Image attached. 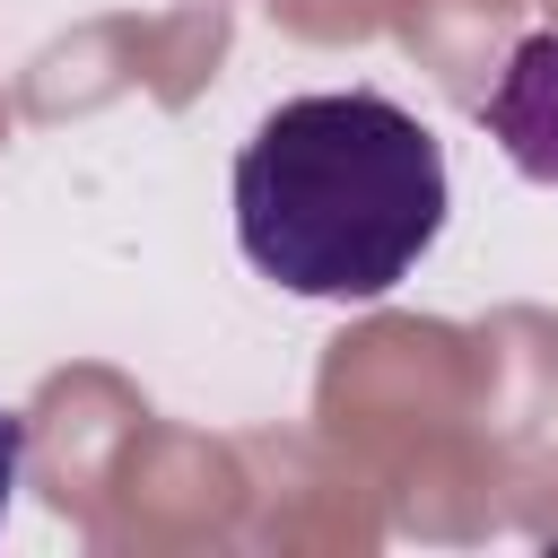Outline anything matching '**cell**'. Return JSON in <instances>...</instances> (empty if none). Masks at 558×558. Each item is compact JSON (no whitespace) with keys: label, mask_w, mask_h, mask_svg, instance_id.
<instances>
[{"label":"cell","mask_w":558,"mask_h":558,"mask_svg":"<svg viewBox=\"0 0 558 558\" xmlns=\"http://www.w3.org/2000/svg\"><path fill=\"white\" fill-rule=\"evenodd\" d=\"M445 209L453 183L436 131L375 87L288 96L235 148V244L288 296H392L445 235Z\"/></svg>","instance_id":"cell-1"},{"label":"cell","mask_w":558,"mask_h":558,"mask_svg":"<svg viewBox=\"0 0 558 558\" xmlns=\"http://www.w3.org/2000/svg\"><path fill=\"white\" fill-rule=\"evenodd\" d=\"M480 131L506 148V166L541 192H558V26L523 35L497 70V87L480 96Z\"/></svg>","instance_id":"cell-2"},{"label":"cell","mask_w":558,"mask_h":558,"mask_svg":"<svg viewBox=\"0 0 558 558\" xmlns=\"http://www.w3.org/2000/svg\"><path fill=\"white\" fill-rule=\"evenodd\" d=\"M17 471H26V427L0 410V523H9V497H17Z\"/></svg>","instance_id":"cell-3"}]
</instances>
